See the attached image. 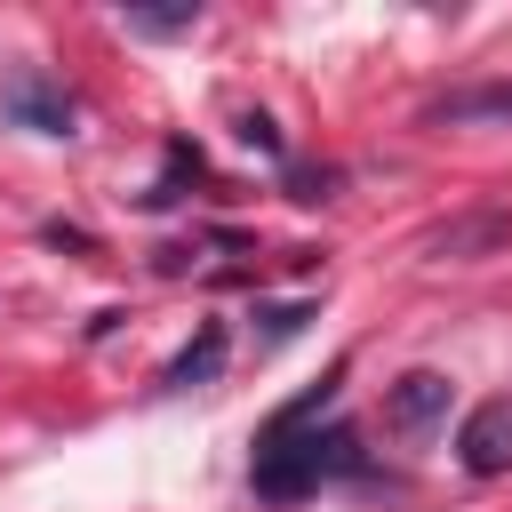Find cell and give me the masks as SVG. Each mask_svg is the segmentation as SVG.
I'll return each mask as SVG.
<instances>
[{"label": "cell", "instance_id": "cell-2", "mask_svg": "<svg viewBox=\"0 0 512 512\" xmlns=\"http://www.w3.org/2000/svg\"><path fill=\"white\" fill-rule=\"evenodd\" d=\"M456 464H464L472 480L512 472V400H480V408L464 416V432H456Z\"/></svg>", "mask_w": 512, "mask_h": 512}, {"label": "cell", "instance_id": "cell-6", "mask_svg": "<svg viewBox=\"0 0 512 512\" xmlns=\"http://www.w3.org/2000/svg\"><path fill=\"white\" fill-rule=\"evenodd\" d=\"M440 120H512V80H496V88H464V96H448V104H440Z\"/></svg>", "mask_w": 512, "mask_h": 512}, {"label": "cell", "instance_id": "cell-1", "mask_svg": "<svg viewBox=\"0 0 512 512\" xmlns=\"http://www.w3.org/2000/svg\"><path fill=\"white\" fill-rule=\"evenodd\" d=\"M312 408H320V400H296V408L256 440V496L288 504V496H304V488H320L328 472L352 464V432H304Z\"/></svg>", "mask_w": 512, "mask_h": 512}, {"label": "cell", "instance_id": "cell-8", "mask_svg": "<svg viewBox=\"0 0 512 512\" xmlns=\"http://www.w3.org/2000/svg\"><path fill=\"white\" fill-rule=\"evenodd\" d=\"M240 136H248L256 152H280V136H272V120H264V112H248V120H240Z\"/></svg>", "mask_w": 512, "mask_h": 512}, {"label": "cell", "instance_id": "cell-5", "mask_svg": "<svg viewBox=\"0 0 512 512\" xmlns=\"http://www.w3.org/2000/svg\"><path fill=\"white\" fill-rule=\"evenodd\" d=\"M216 368H224V336L208 328L192 352H176V360H168V376H160V384H168V392H184V384H200V376H216Z\"/></svg>", "mask_w": 512, "mask_h": 512}, {"label": "cell", "instance_id": "cell-4", "mask_svg": "<svg viewBox=\"0 0 512 512\" xmlns=\"http://www.w3.org/2000/svg\"><path fill=\"white\" fill-rule=\"evenodd\" d=\"M8 104H16V120H32L40 136H72V104H64V96H48L40 80H24Z\"/></svg>", "mask_w": 512, "mask_h": 512}, {"label": "cell", "instance_id": "cell-7", "mask_svg": "<svg viewBox=\"0 0 512 512\" xmlns=\"http://www.w3.org/2000/svg\"><path fill=\"white\" fill-rule=\"evenodd\" d=\"M120 24H128V32H144V40H160V32H192V24H200V8H128Z\"/></svg>", "mask_w": 512, "mask_h": 512}, {"label": "cell", "instance_id": "cell-3", "mask_svg": "<svg viewBox=\"0 0 512 512\" xmlns=\"http://www.w3.org/2000/svg\"><path fill=\"white\" fill-rule=\"evenodd\" d=\"M384 416H392L400 432H432V424L448 416V376H440V368H408V376L384 392Z\"/></svg>", "mask_w": 512, "mask_h": 512}]
</instances>
